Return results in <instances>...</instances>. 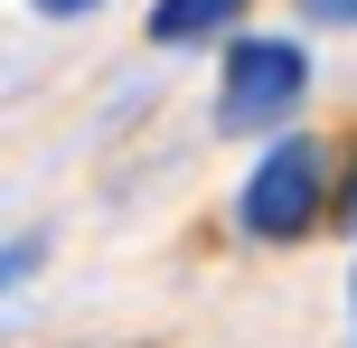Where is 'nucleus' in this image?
Listing matches in <instances>:
<instances>
[{"mask_svg": "<svg viewBox=\"0 0 357 348\" xmlns=\"http://www.w3.org/2000/svg\"><path fill=\"white\" fill-rule=\"evenodd\" d=\"M320 217H329V151L310 132H273L254 179L235 188V226L264 236V245H301Z\"/></svg>", "mask_w": 357, "mask_h": 348, "instance_id": "obj_1", "label": "nucleus"}, {"mask_svg": "<svg viewBox=\"0 0 357 348\" xmlns=\"http://www.w3.org/2000/svg\"><path fill=\"white\" fill-rule=\"evenodd\" d=\"M301 85H310L301 38H226L216 123H226V132H282V113L301 104Z\"/></svg>", "mask_w": 357, "mask_h": 348, "instance_id": "obj_2", "label": "nucleus"}, {"mask_svg": "<svg viewBox=\"0 0 357 348\" xmlns=\"http://www.w3.org/2000/svg\"><path fill=\"white\" fill-rule=\"evenodd\" d=\"M142 29L160 38V47H207V38H226V29H235V0H160Z\"/></svg>", "mask_w": 357, "mask_h": 348, "instance_id": "obj_3", "label": "nucleus"}, {"mask_svg": "<svg viewBox=\"0 0 357 348\" xmlns=\"http://www.w3.org/2000/svg\"><path fill=\"white\" fill-rule=\"evenodd\" d=\"M10 264H19V255H0V282H10Z\"/></svg>", "mask_w": 357, "mask_h": 348, "instance_id": "obj_4", "label": "nucleus"}]
</instances>
